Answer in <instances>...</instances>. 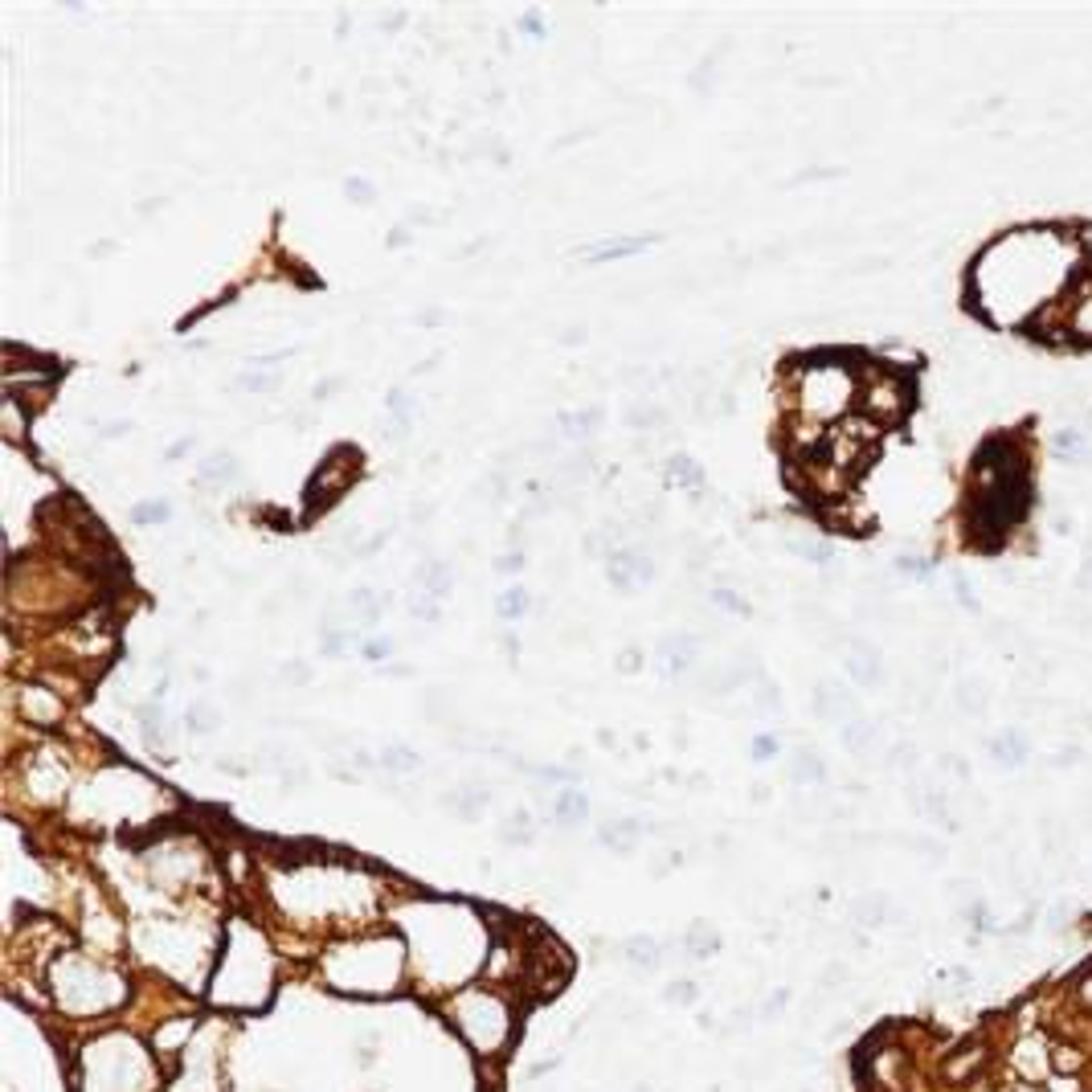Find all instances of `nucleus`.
Returning <instances> with one entry per match:
<instances>
[{"instance_id": "f257e3e1", "label": "nucleus", "mask_w": 1092, "mask_h": 1092, "mask_svg": "<svg viewBox=\"0 0 1092 1092\" xmlns=\"http://www.w3.org/2000/svg\"><path fill=\"white\" fill-rule=\"evenodd\" d=\"M1060 336H1072L1080 344H1092V278H1084L1076 291H1068L1064 299V324Z\"/></svg>"}, {"instance_id": "f03ea898", "label": "nucleus", "mask_w": 1092, "mask_h": 1092, "mask_svg": "<svg viewBox=\"0 0 1092 1092\" xmlns=\"http://www.w3.org/2000/svg\"><path fill=\"white\" fill-rule=\"evenodd\" d=\"M651 238H610V242H597V246H585L581 254L589 258V262H610V258H626V254H638V250H647Z\"/></svg>"}, {"instance_id": "7ed1b4c3", "label": "nucleus", "mask_w": 1092, "mask_h": 1092, "mask_svg": "<svg viewBox=\"0 0 1092 1092\" xmlns=\"http://www.w3.org/2000/svg\"><path fill=\"white\" fill-rule=\"evenodd\" d=\"M528 610V594L524 589H508V594L499 597V614L503 618H516V614H524Z\"/></svg>"}, {"instance_id": "20e7f679", "label": "nucleus", "mask_w": 1092, "mask_h": 1092, "mask_svg": "<svg viewBox=\"0 0 1092 1092\" xmlns=\"http://www.w3.org/2000/svg\"><path fill=\"white\" fill-rule=\"evenodd\" d=\"M671 471H675V479H679V483H691V488H700V483H704L700 467H696L691 458H675V463H671Z\"/></svg>"}, {"instance_id": "39448f33", "label": "nucleus", "mask_w": 1092, "mask_h": 1092, "mask_svg": "<svg viewBox=\"0 0 1092 1092\" xmlns=\"http://www.w3.org/2000/svg\"><path fill=\"white\" fill-rule=\"evenodd\" d=\"M164 516H168V503H139L136 508L139 524H156V520H164Z\"/></svg>"}, {"instance_id": "423d86ee", "label": "nucleus", "mask_w": 1092, "mask_h": 1092, "mask_svg": "<svg viewBox=\"0 0 1092 1092\" xmlns=\"http://www.w3.org/2000/svg\"><path fill=\"white\" fill-rule=\"evenodd\" d=\"M352 201H372V184L369 181H348Z\"/></svg>"}, {"instance_id": "0eeeda50", "label": "nucleus", "mask_w": 1092, "mask_h": 1092, "mask_svg": "<svg viewBox=\"0 0 1092 1092\" xmlns=\"http://www.w3.org/2000/svg\"><path fill=\"white\" fill-rule=\"evenodd\" d=\"M389 765H417V757H410L405 749H397V757H389Z\"/></svg>"}, {"instance_id": "6e6552de", "label": "nucleus", "mask_w": 1092, "mask_h": 1092, "mask_svg": "<svg viewBox=\"0 0 1092 1092\" xmlns=\"http://www.w3.org/2000/svg\"><path fill=\"white\" fill-rule=\"evenodd\" d=\"M1084 258H1088V266H1092V230L1084 234Z\"/></svg>"}]
</instances>
